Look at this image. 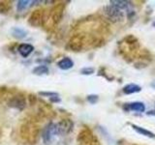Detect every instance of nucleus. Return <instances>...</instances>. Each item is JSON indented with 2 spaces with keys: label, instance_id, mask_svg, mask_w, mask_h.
<instances>
[{
  "label": "nucleus",
  "instance_id": "nucleus-11",
  "mask_svg": "<svg viewBox=\"0 0 155 145\" xmlns=\"http://www.w3.org/2000/svg\"><path fill=\"white\" fill-rule=\"evenodd\" d=\"M11 34L13 37L17 39H23L27 36V31L21 27H12Z\"/></svg>",
  "mask_w": 155,
  "mask_h": 145
},
{
  "label": "nucleus",
  "instance_id": "nucleus-2",
  "mask_svg": "<svg viewBox=\"0 0 155 145\" xmlns=\"http://www.w3.org/2000/svg\"><path fill=\"white\" fill-rule=\"evenodd\" d=\"M55 135H57L56 123H48L46 127L43 129L42 138L45 144H50Z\"/></svg>",
  "mask_w": 155,
  "mask_h": 145
},
{
  "label": "nucleus",
  "instance_id": "nucleus-13",
  "mask_svg": "<svg viewBox=\"0 0 155 145\" xmlns=\"http://www.w3.org/2000/svg\"><path fill=\"white\" fill-rule=\"evenodd\" d=\"M48 72H50V70H48V66H46V65L36 66L32 70V74L35 76H45V75H48Z\"/></svg>",
  "mask_w": 155,
  "mask_h": 145
},
{
  "label": "nucleus",
  "instance_id": "nucleus-1",
  "mask_svg": "<svg viewBox=\"0 0 155 145\" xmlns=\"http://www.w3.org/2000/svg\"><path fill=\"white\" fill-rule=\"evenodd\" d=\"M104 14L106 17L108 18L110 21L113 22H118L123 21L124 18V14L122 10L118 9L117 7L114 6V5H109L104 8Z\"/></svg>",
  "mask_w": 155,
  "mask_h": 145
},
{
  "label": "nucleus",
  "instance_id": "nucleus-7",
  "mask_svg": "<svg viewBox=\"0 0 155 145\" xmlns=\"http://www.w3.org/2000/svg\"><path fill=\"white\" fill-rule=\"evenodd\" d=\"M34 50V47L30 44H21L18 47V51L23 58H27Z\"/></svg>",
  "mask_w": 155,
  "mask_h": 145
},
{
  "label": "nucleus",
  "instance_id": "nucleus-9",
  "mask_svg": "<svg viewBox=\"0 0 155 145\" xmlns=\"http://www.w3.org/2000/svg\"><path fill=\"white\" fill-rule=\"evenodd\" d=\"M131 127L133 128L134 130H136L139 134H142L143 137H149V138H155V134H153L152 132H150V130L144 129L143 127H140V126L136 125V124H131Z\"/></svg>",
  "mask_w": 155,
  "mask_h": 145
},
{
  "label": "nucleus",
  "instance_id": "nucleus-15",
  "mask_svg": "<svg viewBox=\"0 0 155 145\" xmlns=\"http://www.w3.org/2000/svg\"><path fill=\"white\" fill-rule=\"evenodd\" d=\"M30 3H32V1H28V0H18V1H17V11L18 13L25 11L29 6L32 5Z\"/></svg>",
  "mask_w": 155,
  "mask_h": 145
},
{
  "label": "nucleus",
  "instance_id": "nucleus-17",
  "mask_svg": "<svg viewBox=\"0 0 155 145\" xmlns=\"http://www.w3.org/2000/svg\"><path fill=\"white\" fill-rule=\"evenodd\" d=\"M39 95L42 97H47L48 100L54 98V97H59V94L56 93V92H39Z\"/></svg>",
  "mask_w": 155,
  "mask_h": 145
},
{
  "label": "nucleus",
  "instance_id": "nucleus-3",
  "mask_svg": "<svg viewBox=\"0 0 155 145\" xmlns=\"http://www.w3.org/2000/svg\"><path fill=\"white\" fill-rule=\"evenodd\" d=\"M7 105H8L9 108H12L21 111L25 108L26 101H25V98H24V96L22 94H17V95L13 96L12 98L8 101Z\"/></svg>",
  "mask_w": 155,
  "mask_h": 145
},
{
  "label": "nucleus",
  "instance_id": "nucleus-19",
  "mask_svg": "<svg viewBox=\"0 0 155 145\" xmlns=\"http://www.w3.org/2000/svg\"><path fill=\"white\" fill-rule=\"evenodd\" d=\"M87 102H89L90 104H96L97 102H98L99 100V97L97 96V95H89V96H87V98H86Z\"/></svg>",
  "mask_w": 155,
  "mask_h": 145
},
{
  "label": "nucleus",
  "instance_id": "nucleus-20",
  "mask_svg": "<svg viewBox=\"0 0 155 145\" xmlns=\"http://www.w3.org/2000/svg\"><path fill=\"white\" fill-rule=\"evenodd\" d=\"M152 26H153V27H155V21H154V22L152 23Z\"/></svg>",
  "mask_w": 155,
  "mask_h": 145
},
{
  "label": "nucleus",
  "instance_id": "nucleus-18",
  "mask_svg": "<svg viewBox=\"0 0 155 145\" xmlns=\"http://www.w3.org/2000/svg\"><path fill=\"white\" fill-rule=\"evenodd\" d=\"M94 68H91V67H85V68H82L81 70V75H84V76H90L94 72Z\"/></svg>",
  "mask_w": 155,
  "mask_h": 145
},
{
  "label": "nucleus",
  "instance_id": "nucleus-16",
  "mask_svg": "<svg viewBox=\"0 0 155 145\" xmlns=\"http://www.w3.org/2000/svg\"><path fill=\"white\" fill-rule=\"evenodd\" d=\"M11 10V3L10 2H0V13L7 14Z\"/></svg>",
  "mask_w": 155,
  "mask_h": 145
},
{
  "label": "nucleus",
  "instance_id": "nucleus-10",
  "mask_svg": "<svg viewBox=\"0 0 155 145\" xmlns=\"http://www.w3.org/2000/svg\"><path fill=\"white\" fill-rule=\"evenodd\" d=\"M123 93L126 95H130V94H135V93H139V92L142 91V87L139 86L138 84L135 83H130L127 84L123 87Z\"/></svg>",
  "mask_w": 155,
  "mask_h": 145
},
{
  "label": "nucleus",
  "instance_id": "nucleus-14",
  "mask_svg": "<svg viewBox=\"0 0 155 145\" xmlns=\"http://www.w3.org/2000/svg\"><path fill=\"white\" fill-rule=\"evenodd\" d=\"M62 14H63V9H62V6L59 5V6H57L54 10L52 11V14H51V18L54 23H57L59 22V21L62 18Z\"/></svg>",
  "mask_w": 155,
  "mask_h": 145
},
{
  "label": "nucleus",
  "instance_id": "nucleus-4",
  "mask_svg": "<svg viewBox=\"0 0 155 145\" xmlns=\"http://www.w3.org/2000/svg\"><path fill=\"white\" fill-rule=\"evenodd\" d=\"M73 124L72 120L70 119H63L60 122L56 123V130H57V135H66L70 134L73 130Z\"/></svg>",
  "mask_w": 155,
  "mask_h": 145
},
{
  "label": "nucleus",
  "instance_id": "nucleus-8",
  "mask_svg": "<svg viewBox=\"0 0 155 145\" xmlns=\"http://www.w3.org/2000/svg\"><path fill=\"white\" fill-rule=\"evenodd\" d=\"M57 66L59 69L63 71H67L74 67V61H73L70 57H64L57 62Z\"/></svg>",
  "mask_w": 155,
  "mask_h": 145
},
{
  "label": "nucleus",
  "instance_id": "nucleus-6",
  "mask_svg": "<svg viewBox=\"0 0 155 145\" xmlns=\"http://www.w3.org/2000/svg\"><path fill=\"white\" fill-rule=\"evenodd\" d=\"M124 109L127 111H137V112H144L145 105L142 102H133V103L125 104Z\"/></svg>",
  "mask_w": 155,
  "mask_h": 145
},
{
  "label": "nucleus",
  "instance_id": "nucleus-5",
  "mask_svg": "<svg viewBox=\"0 0 155 145\" xmlns=\"http://www.w3.org/2000/svg\"><path fill=\"white\" fill-rule=\"evenodd\" d=\"M44 11L43 10H36V11H34L31 14L30 17H29V19H28V23L30 24L32 26H40L43 24L44 21H45V18H44Z\"/></svg>",
  "mask_w": 155,
  "mask_h": 145
},
{
  "label": "nucleus",
  "instance_id": "nucleus-12",
  "mask_svg": "<svg viewBox=\"0 0 155 145\" xmlns=\"http://www.w3.org/2000/svg\"><path fill=\"white\" fill-rule=\"evenodd\" d=\"M110 5H114V6L117 7L120 10H129V8L132 6V4L129 1H122V0H110Z\"/></svg>",
  "mask_w": 155,
  "mask_h": 145
}]
</instances>
